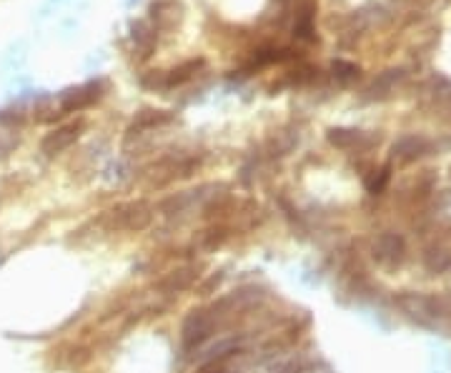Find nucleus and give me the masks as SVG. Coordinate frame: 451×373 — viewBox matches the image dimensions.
Segmentation results:
<instances>
[{"mask_svg": "<svg viewBox=\"0 0 451 373\" xmlns=\"http://www.w3.org/2000/svg\"><path fill=\"white\" fill-rule=\"evenodd\" d=\"M396 306L404 311L406 318H412L418 326L426 328H436L451 313L446 298H434V295L424 293H401L396 298Z\"/></svg>", "mask_w": 451, "mask_h": 373, "instance_id": "1", "label": "nucleus"}, {"mask_svg": "<svg viewBox=\"0 0 451 373\" xmlns=\"http://www.w3.org/2000/svg\"><path fill=\"white\" fill-rule=\"evenodd\" d=\"M103 223L108 230H143L150 223V208L143 201H133L108 210Z\"/></svg>", "mask_w": 451, "mask_h": 373, "instance_id": "2", "label": "nucleus"}, {"mask_svg": "<svg viewBox=\"0 0 451 373\" xmlns=\"http://www.w3.org/2000/svg\"><path fill=\"white\" fill-rule=\"evenodd\" d=\"M213 334V316L206 313V311H191L188 318L184 321L181 328V343H184V351H193Z\"/></svg>", "mask_w": 451, "mask_h": 373, "instance_id": "3", "label": "nucleus"}, {"mask_svg": "<svg viewBox=\"0 0 451 373\" xmlns=\"http://www.w3.org/2000/svg\"><path fill=\"white\" fill-rule=\"evenodd\" d=\"M406 255V243L399 233H381L376 241H373V258L389 269L393 266H401Z\"/></svg>", "mask_w": 451, "mask_h": 373, "instance_id": "4", "label": "nucleus"}, {"mask_svg": "<svg viewBox=\"0 0 451 373\" xmlns=\"http://www.w3.org/2000/svg\"><path fill=\"white\" fill-rule=\"evenodd\" d=\"M80 131H83V120L60 125V128L51 131L43 140H40V151L46 153V156H55V153L66 151V148H71V145L78 140Z\"/></svg>", "mask_w": 451, "mask_h": 373, "instance_id": "5", "label": "nucleus"}, {"mask_svg": "<svg viewBox=\"0 0 451 373\" xmlns=\"http://www.w3.org/2000/svg\"><path fill=\"white\" fill-rule=\"evenodd\" d=\"M98 98H100V83H88V85H80V88H71L60 98V111L63 113L83 111V108L93 105Z\"/></svg>", "mask_w": 451, "mask_h": 373, "instance_id": "6", "label": "nucleus"}, {"mask_svg": "<svg viewBox=\"0 0 451 373\" xmlns=\"http://www.w3.org/2000/svg\"><path fill=\"white\" fill-rule=\"evenodd\" d=\"M198 278V271L193 269V266H186V269H176L170 271V273H166L163 278H158L156 283H153V289L158 291V293H181V291L191 289L193 283H196Z\"/></svg>", "mask_w": 451, "mask_h": 373, "instance_id": "7", "label": "nucleus"}, {"mask_svg": "<svg viewBox=\"0 0 451 373\" xmlns=\"http://www.w3.org/2000/svg\"><path fill=\"white\" fill-rule=\"evenodd\" d=\"M424 266L432 273H441V271L451 269V248L444 241H434L424 248Z\"/></svg>", "mask_w": 451, "mask_h": 373, "instance_id": "8", "label": "nucleus"}, {"mask_svg": "<svg viewBox=\"0 0 451 373\" xmlns=\"http://www.w3.org/2000/svg\"><path fill=\"white\" fill-rule=\"evenodd\" d=\"M393 153H396L401 161H416V158H421L424 153H429V140H424V138H418V136H406L393 145Z\"/></svg>", "mask_w": 451, "mask_h": 373, "instance_id": "9", "label": "nucleus"}, {"mask_svg": "<svg viewBox=\"0 0 451 373\" xmlns=\"http://www.w3.org/2000/svg\"><path fill=\"white\" fill-rule=\"evenodd\" d=\"M328 140L336 145V148H344V151H351L356 148L359 143L369 145V140L364 138L361 131H346V128H334V131L328 133Z\"/></svg>", "mask_w": 451, "mask_h": 373, "instance_id": "10", "label": "nucleus"}, {"mask_svg": "<svg viewBox=\"0 0 451 373\" xmlns=\"http://www.w3.org/2000/svg\"><path fill=\"white\" fill-rule=\"evenodd\" d=\"M201 66H203V60H188V63H184V66L173 68L170 73H166L163 88H173V85H181V83H186V80H191L193 78V73H196Z\"/></svg>", "mask_w": 451, "mask_h": 373, "instance_id": "11", "label": "nucleus"}, {"mask_svg": "<svg viewBox=\"0 0 451 373\" xmlns=\"http://www.w3.org/2000/svg\"><path fill=\"white\" fill-rule=\"evenodd\" d=\"M170 120H173V116L166 111H143L136 120H133L131 133L143 131V128H156V125H166V123H170Z\"/></svg>", "mask_w": 451, "mask_h": 373, "instance_id": "12", "label": "nucleus"}, {"mask_svg": "<svg viewBox=\"0 0 451 373\" xmlns=\"http://www.w3.org/2000/svg\"><path fill=\"white\" fill-rule=\"evenodd\" d=\"M296 35L301 40H314V6H306L296 15Z\"/></svg>", "mask_w": 451, "mask_h": 373, "instance_id": "13", "label": "nucleus"}, {"mask_svg": "<svg viewBox=\"0 0 451 373\" xmlns=\"http://www.w3.org/2000/svg\"><path fill=\"white\" fill-rule=\"evenodd\" d=\"M334 71H336V75H339V78H344V80L353 78V75H359V68L353 66V63H344V60H336Z\"/></svg>", "mask_w": 451, "mask_h": 373, "instance_id": "14", "label": "nucleus"}, {"mask_svg": "<svg viewBox=\"0 0 451 373\" xmlns=\"http://www.w3.org/2000/svg\"><path fill=\"white\" fill-rule=\"evenodd\" d=\"M386 183H389V168L379 170V178H373V181H369V190H371V193H381Z\"/></svg>", "mask_w": 451, "mask_h": 373, "instance_id": "15", "label": "nucleus"}]
</instances>
